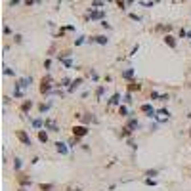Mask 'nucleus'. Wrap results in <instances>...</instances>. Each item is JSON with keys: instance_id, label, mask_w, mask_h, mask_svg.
I'll return each instance as SVG.
<instances>
[{"instance_id": "1", "label": "nucleus", "mask_w": 191, "mask_h": 191, "mask_svg": "<svg viewBox=\"0 0 191 191\" xmlns=\"http://www.w3.org/2000/svg\"><path fill=\"white\" fill-rule=\"evenodd\" d=\"M54 88H56V84H54V80H52L50 75H46L42 80H40V94L42 96H48L54 92Z\"/></svg>"}, {"instance_id": "2", "label": "nucleus", "mask_w": 191, "mask_h": 191, "mask_svg": "<svg viewBox=\"0 0 191 191\" xmlns=\"http://www.w3.org/2000/svg\"><path fill=\"white\" fill-rule=\"evenodd\" d=\"M15 138H17L19 141H21V145H25V147H32V140H31V136L25 132V130H15Z\"/></svg>"}, {"instance_id": "3", "label": "nucleus", "mask_w": 191, "mask_h": 191, "mask_svg": "<svg viewBox=\"0 0 191 191\" xmlns=\"http://www.w3.org/2000/svg\"><path fill=\"white\" fill-rule=\"evenodd\" d=\"M90 134V128H88V124H75L73 126V136L75 138H84V136H88Z\"/></svg>"}, {"instance_id": "4", "label": "nucleus", "mask_w": 191, "mask_h": 191, "mask_svg": "<svg viewBox=\"0 0 191 191\" xmlns=\"http://www.w3.org/2000/svg\"><path fill=\"white\" fill-rule=\"evenodd\" d=\"M140 111L145 115V117H149V119H157V109L153 107L151 103H141V105H140Z\"/></svg>"}, {"instance_id": "5", "label": "nucleus", "mask_w": 191, "mask_h": 191, "mask_svg": "<svg viewBox=\"0 0 191 191\" xmlns=\"http://www.w3.org/2000/svg\"><path fill=\"white\" fill-rule=\"evenodd\" d=\"M88 42H90V44L105 46V44H109V36H107V34H94V36H90V38H88Z\"/></svg>"}, {"instance_id": "6", "label": "nucleus", "mask_w": 191, "mask_h": 191, "mask_svg": "<svg viewBox=\"0 0 191 191\" xmlns=\"http://www.w3.org/2000/svg\"><path fill=\"white\" fill-rule=\"evenodd\" d=\"M34 107V101H32V99H23V101H21V105H19V111H21V115H29L31 113V109Z\"/></svg>"}, {"instance_id": "7", "label": "nucleus", "mask_w": 191, "mask_h": 191, "mask_svg": "<svg viewBox=\"0 0 191 191\" xmlns=\"http://www.w3.org/2000/svg\"><path fill=\"white\" fill-rule=\"evenodd\" d=\"M15 180H17L19 187H31V185H32V180H31V178H27L25 174H21V172H19L17 176H15Z\"/></svg>"}, {"instance_id": "8", "label": "nucleus", "mask_w": 191, "mask_h": 191, "mask_svg": "<svg viewBox=\"0 0 191 191\" xmlns=\"http://www.w3.org/2000/svg\"><path fill=\"white\" fill-rule=\"evenodd\" d=\"M29 122H31V126L34 128L36 132L44 128V119H42V115H38V117H34V119H29Z\"/></svg>"}, {"instance_id": "9", "label": "nucleus", "mask_w": 191, "mask_h": 191, "mask_svg": "<svg viewBox=\"0 0 191 191\" xmlns=\"http://www.w3.org/2000/svg\"><path fill=\"white\" fill-rule=\"evenodd\" d=\"M44 128L48 132H59V126H57V122L54 119H44Z\"/></svg>"}, {"instance_id": "10", "label": "nucleus", "mask_w": 191, "mask_h": 191, "mask_svg": "<svg viewBox=\"0 0 191 191\" xmlns=\"http://www.w3.org/2000/svg\"><path fill=\"white\" fill-rule=\"evenodd\" d=\"M162 42H164L168 48H172V50H176V46H178V40H176V36H172V34H164V36H162Z\"/></svg>"}, {"instance_id": "11", "label": "nucleus", "mask_w": 191, "mask_h": 191, "mask_svg": "<svg viewBox=\"0 0 191 191\" xmlns=\"http://www.w3.org/2000/svg\"><path fill=\"white\" fill-rule=\"evenodd\" d=\"M172 115H170V111L166 107H160V109H157V121H168Z\"/></svg>"}, {"instance_id": "12", "label": "nucleus", "mask_w": 191, "mask_h": 191, "mask_svg": "<svg viewBox=\"0 0 191 191\" xmlns=\"http://www.w3.org/2000/svg\"><path fill=\"white\" fill-rule=\"evenodd\" d=\"M36 138H38V141H40V143H48V141H50V134H48V130H46V128H42V130H38L36 132Z\"/></svg>"}, {"instance_id": "13", "label": "nucleus", "mask_w": 191, "mask_h": 191, "mask_svg": "<svg viewBox=\"0 0 191 191\" xmlns=\"http://www.w3.org/2000/svg\"><path fill=\"white\" fill-rule=\"evenodd\" d=\"M124 126H128L132 132H136V130H138L141 124H140V121H138L136 117H128V121H126V124H124Z\"/></svg>"}, {"instance_id": "14", "label": "nucleus", "mask_w": 191, "mask_h": 191, "mask_svg": "<svg viewBox=\"0 0 191 191\" xmlns=\"http://www.w3.org/2000/svg\"><path fill=\"white\" fill-rule=\"evenodd\" d=\"M82 84H84V76H78V78H75V80H73V84H71L69 88H67V92H69V94H73V92H75V90H78Z\"/></svg>"}, {"instance_id": "15", "label": "nucleus", "mask_w": 191, "mask_h": 191, "mask_svg": "<svg viewBox=\"0 0 191 191\" xmlns=\"http://www.w3.org/2000/svg\"><path fill=\"white\" fill-rule=\"evenodd\" d=\"M54 145H56V151L61 153V155H67V153H69V149H71L69 143H65V141H56Z\"/></svg>"}, {"instance_id": "16", "label": "nucleus", "mask_w": 191, "mask_h": 191, "mask_svg": "<svg viewBox=\"0 0 191 191\" xmlns=\"http://www.w3.org/2000/svg\"><path fill=\"white\" fill-rule=\"evenodd\" d=\"M12 94H13V97H15V99H25V90L21 88L17 82L13 84V92H12Z\"/></svg>"}, {"instance_id": "17", "label": "nucleus", "mask_w": 191, "mask_h": 191, "mask_svg": "<svg viewBox=\"0 0 191 191\" xmlns=\"http://www.w3.org/2000/svg\"><path fill=\"white\" fill-rule=\"evenodd\" d=\"M15 82H17L23 90H27V88H29V86L32 84V76H21V78H17Z\"/></svg>"}, {"instance_id": "18", "label": "nucleus", "mask_w": 191, "mask_h": 191, "mask_svg": "<svg viewBox=\"0 0 191 191\" xmlns=\"http://www.w3.org/2000/svg\"><path fill=\"white\" fill-rule=\"evenodd\" d=\"M122 96H121V92H115L111 97H109V101H107V107H111V105H121L122 103V99H121Z\"/></svg>"}, {"instance_id": "19", "label": "nucleus", "mask_w": 191, "mask_h": 191, "mask_svg": "<svg viewBox=\"0 0 191 191\" xmlns=\"http://www.w3.org/2000/svg\"><path fill=\"white\" fill-rule=\"evenodd\" d=\"M119 115H121L122 119H128V117H132V113H130V109H128L126 103H121V105H119Z\"/></svg>"}, {"instance_id": "20", "label": "nucleus", "mask_w": 191, "mask_h": 191, "mask_svg": "<svg viewBox=\"0 0 191 191\" xmlns=\"http://www.w3.org/2000/svg\"><path fill=\"white\" fill-rule=\"evenodd\" d=\"M105 17V12H94V8H92V13H90L86 19H92V21H103Z\"/></svg>"}, {"instance_id": "21", "label": "nucleus", "mask_w": 191, "mask_h": 191, "mask_svg": "<svg viewBox=\"0 0 191 191\" xmlns=\"http://www.w3.org/2000/svg\"><path fill=\"white\" fill-rule=\"evenodd\" d=\"M13 172H15V174H19V172H21V168H23V160L19 159V157H13Z\"/></svg>"}, {"instance_id": "22", "label": "nucleus", "mask_w": 191, "mask_h": 191, "mask_svg": "<svg viewBox=\"0 0 191 191\" xmlns=\"http://www.w3.org/2000/svg\"><path fill=\"white\" fill-rule=\"evenodd\" d=\"M52 109V101H48V103H40L38 105V115H46L48 111Z\"/></svg>"}, {"instance_id": "23", "label": "nucleus", "mask_w": 191, "mask_h": 191, "mask_svg": "<svg viewBox=\"0 0 191 191\" xmlns=\"http://www.w3.org/2000/svg\"><path fill=\"white\" fill-rule=\"evenodd\" d=\"M121 76L124 78V80H132V78H134V69H132V67H128V69H124V71L121 73Z\"/></svg>"}, {"instance_id": "24", "label": "nucleus", "mask_w": 191, "mask_h": 191, "mask_svg": "<svg viewBox=\"0 0 191 191\" xmlns=\"http://www.w3.org/2000/svg\"><path fill=\"white\" fill-rule=\"evenodd\" d=\"M71 84H73V80H71L69 76H63V78L59 80V84H56V86H61V88H69Z\"/></svg>"}, {"instance_id": "25", "label": "nucleus", "mask_w": 191, "mask_h": 191, "mask_svg": "<svg viewBox=\"0 0 191 191\" xmlns=\"http://www.w3.org/2000/svg\"><path fill=\"white\" fill-rule=\"evenodd\" d=\"M132 134H134V132H132V130H130V128H128V126H122V128H121V134H119V136L126 140V138H130Z\"/></svg>"}, {"instance_id": "26", "label": "nucleus", "mask_w": 191, "mask_h": 191, "mask_svg": "<svg viewBox=\"0 0 191 191\" xmlns=\"http://www.w3.org/2000/svg\"><path fill=\"white\" fill-rule=\"evenodd\" d=\"M57 61L63 65L65 69H71V67H73V59H71V57H63V59H57Z\"/></svg>"}, {"instance_id": "27", "label": "nucleus", "mask_w": 191, "mask_h": 191, "mask_svg": "<svg viewBox=\"0 0 191 191\" xmlns=\"http://www.w3.org/2000/svg\"><path fill=\"white\" fill-rule=\"evenodd\" d=\"M126 90H128V92H136V90L140 92V90H141V84H140V82H130V84L126 86Z\"/></svg>"}, {"instance_id": "28", "label": "nucleus", "mask_w": 191, "mask_h": 191, "mask_svg": "<svg viewBox=\"0 0 191 191\" xmlns=\"http://www.w3.org/2000/svg\"><path fill=\"white\" fill-rule=\"evenodd\" d=\"M38 189L40 191H52L54 189V184H38Z\"/></svg>"}, {"instance_id": "29", "label": "nucleus", "mask_w": 191, "mask_h": 191, "mask_svg": "<svg viewBox=\"0 0 191 191\" xmlns=\"http://www.w3.org/2000/svg\"><path fill=\"white\" fill-rule=\"evenodd\" d=\"M88 76L94 80V82H97L99 80V76H97V73H96V69H88Z\"/></svg>"}, {"instance_id": "30", "label": "nucleus", "mask_w": 191, "mask_h": 191, "mask_svg": "<svg viewBox=\"0 0 191 191\" xmlns=\"http://www.w3.org/2000/svg\"><path fill=\"white\" fill-rule=\"evenodd\" d=\"M103 94H105V86H97V90H96V97H97V99H101Z\"/></svg>"}, {"instance_id": "31", "label": "nucleus", "mask_w": 191, "mask_h": 191, "mask_svg": "<svg viewBox=\"0 0 191 191\" xmlns=\"http://www.w3.org/2000/svg\"><path fill=\"white\" fill-rule=\"evenodd\" d=\"M153 31H168V32H170L172 31V25H157Z\"/></svg>"}, {"instance_id": "32", "label": "nucleus", "mask_w": 191, "mask_h": 191, "mask_svg": "<svg viewBox=\"0 0 191 191\" xmlns=\"http://www.w3.org/2000/svg\"><path fill=\"white\" fill-rule=\"evenodd\" d=\"M187 36H189V31H187L185 27H182L180 32H178V38H187Z\"/></svg>"}, {"instance_id": "33", "label": "nucleus", "mask_w": 191, "mask_h": 191, "mask_svg": "<svg viewBox=\"0 0 191 191\" xmlns=\"http://www.w3.org/2000/svg\"><path fill=\"white\" fill-rule=\"evenodd\" d=\"M115 2H117V6H119V10H122V12H124V10H126V0H115Z\"/></svg>"}, {"instance_id": "34", "label": "nucleus", "mask_w": 191, "mask_h": 191, "mask_svg": "<svg viewBox=\"0 0 191 191\" xmlns=\"http://www.w3.org/2000/svg\"><path fill=\"white\" fill-rule=\"evenodd\" d=\"M4 75H6V76H15V71H13L12 67H8V65H6V67H4Z\"/></svg>"}, {"instance_id": "35", "label": "nucleus", "mask_w": 191, "mask_h": 191, "mask_svg": "<svg viewBox=\"0 0 191 191\" xmlns=\"http://www.w3.org/2000/svg\"><path fill=\"white\" fill-rule=\"evenodd\" d=\"M36 2L40 4V0H23V4H25V8H32L34 4H36Z\"/></svg>"}, {"instance_id": "36", "label": "nucleus", "mask_w": 191, "mask_h": 191, "mask_svg": "<svg viewBox=\"0 0 191 191\" xmlns=\"http://www.w3.org/2000/svg\"><path fill=\"white\" fill-rule=\"evenodd\" d=\"M78 141H80V140H78V138H75V136H73V138H71V140L67 141V143H69V147H71V149H73V147H76V143H78Z\"/></svg>"}, {"instance_id": "37", "label": "nucleus", "mask_w": 191, "mask_h": 191, "mask_svg": "<svg viewBox=\"0 0 191 191\" xmlns=\"http://www.w3.org/2000/svg\"><path fill=\"white\" fill-rule=\"evenodd\" d=\"M160 96H162V94H159L157 90H151V94H149V97H151V99H160Z\"/></svg>"}, {"instance_id": "38", "label": "nucleus", "mask_w": 191, "mask_h": 191, "mask_svg": "<svg viewBox=\"0 0 191 191\" xmlns=\"http://www.w3.org/2000/svg\"><path fill=\"white\" fill-rule=\"evenodd\" d=\"M84 42H86V36H78V38H75V46H82Z\"/></svg>"}, {"instance_id": "39", "label": "nucleus", "mask_w": 191, "mask_h": 191, "mask_svg": "<svg viewBox=\"0 0 191 191\" xmlns=\"http://www.w3.org/2000/svg\"><path fill=\"white\" fill-rule=\"evenodd\" d=\"M143 182H145V185H153V187L157 185V180H155V178H145Z\"/></svg>"}, {"instance_id": "40", "label": "nucleus", "mask_w": 191, "mask_h": 191, "mask_svg": "<svg viewBox=\"0 0 191 191\" xmlns=\"http://www.w3.org/2000/svg\"><path fill=\"white\" fill-rule=\"evenodd\" d=\"M128 17L132 19V21H138V23L141 21V15H138V13H128Z\"/></svg>"}, {"instance_id": "41", "label": "nucleus", "mask_w": 191, "mask_h": 191, "mask_svg": "<svg viewBox=\"0 0 191 191\" xmlns=\"http://www.w3.org/2000/svg\"><path fill=\"white\" fill-rule=\"evenodd\" d=\"M99 25H101L103 29H107V31H111V25H109V21H107V19H103V21H99Z\"/></svg>"}, {"instance_id": "42", "label": "nucleus", "mask_w": 191, "mask_h": 191, "mask_svg": "<svg viewBox=\"0 0 191 191\" xmlns=\"http://www.w3.org/2000/svg\"><path fill=\"white\" fill-rule=\"evenodd\" d=\"M122 101L126 103V105H128V103H132V92H128V94L124 96V99H122Z\"/></svg>"}, {"instance_id": "43", "label": "nucleus", "mask_w": 191, "mask_h": 191, "mask_svg": "<svg viewBox=\"0 0 191 191\" xmlns=\"http://www.w3.org/2000/svg\"><path fill=\"white\" fill-rule=\"evenodd\" d=\"M13 42H15V44H21V42H23V36H21V34H13Z\"/></svg>"}, {"instance_id": "44", "label": "nucleus", "mask_w": 191, "mask_h": 191, "mask_svg": "<svg viewBox=\"0 0 191 191\" xmlns=\"http://www.w3.org/2000/svg\"><path fill=\"white\" fill-rule=\"evenodd\" d=\"M128 145H130V149H132V151H136V149H138V145H136V141H134V140H128Z\"/></svg>"}, {"instance_id": "45", "label": "nucleus", "mask_w": 191, "mask_h": 191, "mask_svg": "<svg viewBox=\"0 0 191 191\" xmlns=\"http://www.w3.org/2000/svg\"><path fill=\"white\" fill-rule=\"evenodd\" d=\"M50 67H52V59H44V69L50 71Z\"/></svg>"}, {"instance_id": "46", "label": "nucleus", "mask_w": 191, "mask_h": 191, "mask_svg": "<svg viewBox=\"0 0 191 191\" xmlns=\"http://www.w3.org/2000/svg\"><path fill=\"white\" fill-rule=\"evenodd\" d=\"M92 6H94V8H99V6H103V0H94V2H92Z\"/></svg>"}, {"instance_id": "47", "label": "nucleus", "mask_w": 191, "mask_h": 191, "mask_svg": "<svg viewBox=\"0 0 191 191\" xmlns=\"http://www.w3.org/2000/svg\"><path fill=\"white\" fill-rule=\"evenodd\" d=\"M168 99H170V96H168V94H162V96H160V99H159V101L166 103V101H168Z\"/></svg>"}, {"instance_id": "48", "label": "nucleus", "mask_w": 191, "mask_h": 191, "mask_svg": "<svg viewBox=\"0 0 191 191\" xmlns=\"http://www.w3.org/2000/svg\"><path fill=\"white\" fill-rule=\"evenodd\" d=\"M159 170H145V176H157Z\"/></svg>"}, {"instance_id": "49", "label": "nucleus", "mask_w": 191, "mask_h": 191, "mask_svg": "<svg viewBox=\"0 0 191 191\" xmlns=\"http://www.w3.org/2000/svg\"><path fill=\"white\" fill-rule=\"evenodd\" d=\"M4 34H12V27L10 25H4Z\"/></svg>"}, {"instance_id": "50", "label": "nucleus", "mask_w": 191, "mask_h": 191, "mask_svg": "<svg viewBox=\"0 0 191 191\" xmlns=\"http://www.w3.org/2000/svg\"><path fill=\"white\" fill-rule=\"evenodd\" d=\"M10 101H12V97H10V96H4V105H6V107L10 105Z\"/></svg>"}, {"instance_id": "51", "label": "nucleus", "mask_w": 191, "mask_h": 191, "mask_svg": "<svg viewBox=\"0 0 191 191\" xmlns=\"http://www.w3.org/2000/svg\"><path fill=\"white\" fill-rule=\"evenodd\" d=\"M19 2H21V0H10V6H17V4H19Z\"/></svg>"}, {"instance_id": "52", "label": "nucleus", "mask_w": 191, "mask_h": 191, "mask_svg": "<svg viewBox=\"0 0 191 191\" xmlns=\"http://www.w3.org/2000/svg\"><path fill=\"white\" fill-rule=\"evenodd\" d=\"M38 160H40V157H32V159H31V164H36Z\"/></svg>"}, {"instance_id": "53", "label": "nucleus", "mask_w": 191, "mask_h": 191, "mask_svg": "<svg viewBox=\"0 0 191 191\" xmlns=\"http://www.w3.org/2000/svg\"><path fill=\"white\" fill-rule=\"evenodd\" d=\"M189 140H191V128H189Z\"/></svg>"}, {"instance_id": "54", "label": "nucleus", "mask_w": 191, "mask_h": 191, "mask_svg": "<svg viewBox=\"0 0 191 191\" xmlns=\"http://www.w3.org/2000/svg\"><path fill=\"white\" fill-rule=\"evenodd\" d=\"M107 2H113V0H107Z\"/></svg>"}]
</instances>
